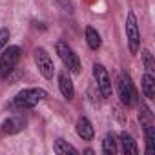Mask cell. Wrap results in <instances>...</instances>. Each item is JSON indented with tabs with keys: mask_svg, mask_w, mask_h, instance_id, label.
Masks as SVG:
<instances>
[{
	"mask_svg": "<svg viewBox=\"0 0 155 155\" xmlns=\"http://www.w3.org/2000/svg\"><path fill=\"white\" fill-rule=\"evenodd\" d=\"M117 93H119V99L124 106H137L139 104V93H137V88L135 84L131 82V77L126 73V71H120L119 77H117Z\"/></svg>",
	"mask_w": 155,
	"mask_h": 155,
	"instance_id": "1",
	"label": "cell"
},
{
	"mask_svg": "<svg viewBox=\"0 0 155 155\" xmlns=\"http://www.w3.org/2000/svg\"><path fill=\"white\" fill-rule=\"evenodd\" d=\"M44 99H48L46 90H42V88H26V90H22L15 95L13 106L17 110H31Z\"/></svg>",
	"mask_w": 155,
	"mask_h": 155,
	"instance_id": "2",
	"label": "cell"
},
{
	"mask_svg": "<svg viewBox=\"0 0 155 155\" xmlns=\"http://www.w3.org/2000/svg\"><path fill=\"white\" fill-rule=\"evenodd\" d=\"M55 49H57L58 58L62 60V64L68 68L69 73H73V75H79V73H81V58H79V55L73 51V48H71L68 42L58 40V42L55 44Z\"/></svg>",
	"mask_w": 155,
	"mask_h": 155,
	"instance_id": "3",
	"label": "cell"
},
{
	"mask_svg": "<svg viewBox=\"0 0 155 155\" xmlns=\"http://www.w3.org/2000/svg\"><path fill=\"white\" fill-rule=\"evenodd\" d=\"M20 48L18 46H6L0 55V79H8V77L15 71L18 60H20Z\"/></svg>",
	"mask_w": 155,
	"mask_h": 155,
	"instance_id": "4",
	"label": "cell"
},
{
	"mask_svg": "<svg viewBox=\"0 0 155 155\" xmlns=\"http://www.w3.org/2000/svg\"><path fill=\"white\" fill-rule=\"evenodd\" d=\"M126 38H128V46H130V53H137L140 48V31H139V24H137V17L133 11H128L126 17Z\"/></svg>",
	"mask_w": 155,
	"mask_h": 155,
	"instance_id": "5",
	"label": "cell"
},
{
	"mask_svg": "<svg viewBox=\"0 0 155 155\" xmlns=\"http://www.w3.org/2000/svg\"><path fill=\"white\" fill-rule=\"evenodd\" d=\"M33 57H35V64H37V68H38V71L42 73L44 79H53L55 64H53L49 53H48L44 48H37L35 53H33Z\"/></svg>",
	"mask_w": 155,
	"mask_h": 155,
	"instance_id": "6",
	"label": "cell"
},
{
	"mask_svg": "<svg viewBox=\"0 0 155 155\" xmlns=\"http://www.w3.org/2000/svg\"><path fill=\"white\" fill-rule=\"evenodd\" d=\"M93 77H95V82H97V88L101 91V95L104 99L111 97V79H110V75L106 71V68L102 64H93Z\"/></svg>",
	"mask_w": 155,
	"mask_h": 155,
	"instance_id": "7",
	"label": "cell"
},
{
	"mask_svg": "<svg viewBox=\"0 0 155 155\" xmlns=\"http://www.w3.org/2000/svg\"><path fill=\"white\" fill-rule=\"evenodd\" d=\"M24 128H26V119L24 117H9L0 126V133L2 135H15V133H20Z\"/></svg>",
	"mask_w": 155,
	"mask_h": 155,
	"instance_id": "8",
	"label": "cell"
},
{
	"mask_svg": "<svg viewBox=\"0 0 155 155\" xmlns=\"http://www.w3.org/2000/svg\"><path fill=\"white\" fill-rule=\"evenodd\" d=\"M58 90L62 93V97L66 101H71L75 97V88H73V81L68 71H60L58 73Z\"/></svg>",
	"mask_w": 155,
	"mask_h": 155,
	"instance_id": "9",
	"label": "cell"
},
{
	"mask_svg": "<svg viewBox=\"0 0 155 155\" xmlns=\"http://www.w3.org/2000/svg\"><path fill=\"white\" fill-rule=\"evenodd\" d=\"M75 130H77V135H79L82 140H91V139L95 137L93 124H91V120H90L88 117H81L79 120H77Z\"/></svg>",
	"mask_w": 155,
	"mask_h": 155,
	"instance_id": "10",
	"label": "cell"
},
{
	"mask_svg": "<svg viewBox=\"0 0 155 155\" xmlns=\"http://www.w3.org/2000/svg\"><path fill=\"white\" fill-rule=\"evenodd\" d=\"M119 142H120V151L122 153H133V155L139 153V146H137V142L133 140V137L130 133L122 131L119 135Z\"/></svg>",
	"mask_w": 155,
	"mask_h": 155,
	"instance_id": "11",
	"label": "cell"
},
{
	"mask_svg": "<svg viewBox=\"0 0 155 155\" xmlns=\"http://www.w3.org/2000/svg\"><path fill=\"white\" fill-rule=\"evenodd\" d=\"M142 93L148 101L155 99V77L151 73H144L142 77Z\"/></svg>",
	"mask_w": 155,
	"mask_h": 155,
	"instance_id": "12",
	"label": "cell"
},
{
	"mask_svg": "<svg viewBox=\"0 0 155 155\" xmlns=\"http://www.w3.org/2000/svg\"><path fill=\"white\" fill-rule=\"evenodd\" d=\"M117 144H119V140H117L115 133L110 131V133H106V137H104V140H102V151H104L106 155H115V153L119 151Z\"/></svg>",
	"mask_w": 155,
	"mask_h": 155,
	"instance_id": "13",
	"label": "cell"
},
{
	"mask_svg": "<svg viewBox=\"0 0 155 155\" xmlns=\"http://www.w3.org/2000/svg\"><path fill=\"white\" fill-rule=\"evenodd\" d=\"M86 42H88L90 49H93V51H97V49L102 46L101 35H99V33H97V29H95V28H91V26H88V28H86Z\"/></svg>",
	"mask_w": 155,
	"mask_h": 155,
	"instance_id": "14",
	"label": "cell"
},
{
	"mask_svg": "<svg viewBox=\"0 0 155 155\" xmlns=\"http://www.w3.org/2000/svg\"><path fill=\"white\" fill-rule=\"evenodd\" d=\"M139 122H140L142 130L153 126V115H151V111H150V108L146 104H140L139 106Z\"/></svg>",
	"mask_w": 155,
	"mask_h": 155,
	"instance_id": "15",
	"label": "cell"
},
{
	"mask_svg": "<svg viewBox=\"0 0 155 155\" xmlns=\"http://www.w3.org/2000/svg\"><path fill=\"white\" fill-rule=\"evenodd\" d=\"M53 150H55V153H58V155H64V153H73V155H77V153H79V150H77L75 146H71V144H69L68 140H64V139H57Z\"/></svg>",
	"mask_w": 155,
	"mask_h": 155,
	"instance_id": "16",
	"label": "cell"
},
{
	"mask_svg": "<svg viewBox=\"0 0 155 155\" xmlns=\"http://www.w3.org/2000/svg\"><path fill=\"white\" fill-rule=\"evenodd\" d=\"M140 57H142V64H144V68H146V73H151V75H153V71H155V62H153L151 53H150L148 49H144V51L140 53Z\"/></svg>",
	"mask_w": 155,
	"mask_h": 155,
	"instance_id": "17",
	"label": "cell"
},
{
	"mask_svg": "<svg viewBox=\"0 0 155 155\" xmlns=\"http://www.w3.org/2000/svg\"><path fill=\"white\" fill-rule=\"evenodd\" d=\"M9 37H11V33H9V29H8V28L0 29V49H4V48L8 46V42H9Z\"/></svg>",
	"mask_w": 155,
	"mask_h": 155,
	"instance_id": "18",
	"label": "cell"
}]
</instances>
